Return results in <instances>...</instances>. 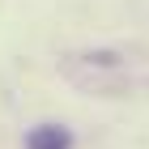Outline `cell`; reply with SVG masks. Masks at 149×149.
<instances>
[{"mask_svg": "<svg viewBox=\"0 0 149 149\" xmlns=\"http://www.w3.org/2000/svg\"><path fill=\"white\" fill-rule=\"evenodd\" d=\"M72 145V136L64 132V128H34L30 136H26V149H68Z\"/></svg>", "mask_w": 149, "mask_h": 149, "instance_id": "obj_1", "label": "cell"}]
</instances>
